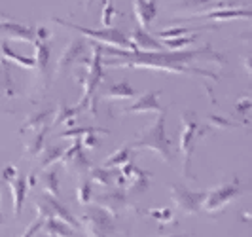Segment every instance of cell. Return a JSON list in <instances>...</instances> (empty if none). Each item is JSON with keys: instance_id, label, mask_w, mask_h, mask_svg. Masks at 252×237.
I'll return each mask as SVG.
<instances>
[{"instance_id": "obj_38", "label": "cell", "mask_w": 252, "mask_h": 237, "mask_svg": "<svg viewBox=\"0 0 252 237\" xmlns=\"http://www.w3.org/2000/svg\"><path fill=\"white\" fill-rule=\"evenodd\" d=\"M42 224H44V218H40V216H38L36 220H32V222L29 224V228H27L25 234H23L21 237H34V234L42 230Z\"/></svg>"}, {"instance_id": "obj_23", "label": "cell", "mask_w": 252, "mask_h": 237, "mask_svg": "<svg viewBox=\"0 0 252 237\" xmlns=\"http://www.w3.org/2000/svg\"><path fill=\"white\" fill-rule=\"evenodd\" d=\"M42 232L50 237H76L74 228L57 218H46L42 224Z\"/></svg>"}, {"instance_id": "obj_13", "label": "cell", "mask_w": 252, "mask_h": 237, "mask_svg": "<svg viewBox=\"0 0 252 237\" xmlns=\"http://www.w3.org/2000/svg\"><path fill=\"white\" fill-rule=\"evenodd\" d=\"M118 173L122 175V178L126 180V188L129 194H140L148 188V182H150V173L142 171L139 167H135L133 163L127 162L126 165L118 167Z\"/></svg>"}, {"instance_id": "obj_45", "label": "cell", "mask_w": 252, "mask_h": 237, "mask_svg": "<svg viewBox=\"0 0 252 237\" xmlns=\"http://www.w3.org/2000/svg\"><path fill=\"white\" fill-rule=\"evenodd\" d=\"M0 224H2V211H0Z\"/></svg>"}, {"instance_id": "obj_28", "label": "cell", "mask_w": 252, "mask_h": 237, "mask_svg": "<svg viewBox=\"0 0 252 237\" xmlns=\"http://www.w3.org/2000/svg\"><path fill=\"white\" fill-rule=\"evenodd\" d=\"M129 160H131V148H129V144H127V146H122L120 150H116L108 160H104L102 167H106V169H118V167L126 165Z\"/></svg>"}, {"instance_id": "obj_10", "label": "cell", "mask_w": 252, "mask_h": 237, "mask_svg": "<svg viewBox=\"0 0 252 237\" xmlns=\"http://www.w3.org/2000/svg\"><path fill=\"white\" fill-rule=\"evenodd\" d=\"M36 212H38V216L44 218V220H46V218H57V220H63L64 224L72 226L74 230L80 226V222L70 214V211H68L64 205H61V203L57 201V198H53L50 194H44V196L36 201Z\"/></svg>"}, {"instance_id": "obj_43", "label": "cell", "mask_w": 252, "mask_h": 237, "mask_svg": "<svg viewBox=\"0 0 252 237\" xmlns=\"http://www.w3.org/2000/svg\"><path fill=\"white\" fill-rule=\"evenodd\" d=\"M169 237H189V236H169Z\"/></svg>"}, {"instance_id": "obj_34", "label": "cell", "mask_w": 252, "mask_h": 237, "mask_svg": "<svg viewBox=\"0 0 252 237\" xmlns=\"http://www.w3.org/2000/svg\"><path fill=\"white\" fill-rule=\"evenodd\" d=\"M201 29H186V27H171V29H163L158 33V36L161 40H167V38H178V36H188L189 33H197Z\"/></svg>"}, {"instance_id": "obj_29", "label": "cell", "mask_w": 252, "mask_h": 237, "mask_svg": "<svg viewBox=\"0 0 252 237\" xmlns=\"http://www.w3.org/2000/svg\"><path fill=\"white\" fill-rule=\"evenodd\" d=\"M50 110H44V112H38L34 116H31L25 122V125L21 127V131H38V129H44V127H50Z\"/></svg>"}, {"instance_id": "obj_16", "label": "cell", "mask_w": 252, "mask_h": 237, "mask_svg": "<svg viewBox=\"0 0 252 237\" xmlns=\"http://www.w3.org/2000/svg\"><path fill=\"white\" fill-rule=\"evenodd\" d=\"M0 34L10 40H17V42H27L32 44L36 40V29L27 27L23 23H15V21H0Z\"/></svg>"}, {"instance_id": "obj_31", "label": "cell", "mask_w": 252, "mask_h": 237, "mask_svg": "<svg viewBox=\"0 0 252 237\" xmlns=\"http://www.w3.org/2000/svg\"><path fill=\"white\" fill-rule=\"evenodd\" d=\"M76 108H68V106H63V104H59V108L55 110V118H53V122L50 125H61V124H66V125H74V116H76Z\"/></svg>"}, {"instance_id": "obj_26", "label": "cell", "mask_w": 252, "mask_h": 237, "mask_svg": "<svg viewBox=\"0 0 252 237\" xmlns=\"http://www.w3.org/2000/svg\"><path fill=\"white\" fill-rule=\"evenodd\" d=\"M0 53H2V59L6 61H12L15 65H19L21 68H34V57H25V55H19L8 48V44H2L0 46Z\"/></svg>"}, {"instance_id": "obj_32", "label": "cell", "mask_w": 252, "mask_h": 237, "mask_svg": "<svg viewBox=\"0 0 252 237\" xmlns=\"http://www.w3.org/2000/svg\"><path fill=\"white\" fill-rule=\"evenodd\" d=\"M88 133H101V135H108V131L106 129H102V127H72V129H68V131H63L61 133V137L63 138H82L84 135H88Z\"/></svg>"}, {"instance_id": "obj_37", "label": "cell", "mask_w": 252, "mask_h": 237, "mask_svg": "<svg viewBox=\"0 0 252 237\" xmlns=\"http://www.w3.org/2000/svg\"><path fill=\"white\" fill-rule=\"evenodd\" d=\"M99 135L101 133H88V135H84V137L80 138V144L84 148H93V146L99 144Z\"/></svg>"}, {"instance_id": "obj_36", "label": "cell", "mask_w": 252, "mask_h": 237, "mask_svg": "<svg viewBox=\"0 0 252 237\" xmlns=\"http://www.w3.org/2000/svg\"><path fill=\"white\" fill-rule=\"evenodd\" d=\"M195 34L193 36H178V38H167L163 40L161 44H163L165 48H169V50H178V48H186V46H191L193 42H195Z\"/></svg>"}, {"instance_id": "obj_12", "label": "cell", "mask_w": 252, "mask_h": 237, "mask_svg": "<svg viewBox=\"0 0 252 237\" xmlns=\"http://www.w3.org/2000/svg\"><path fill=\"white\" fill-rule=\"evenodd\" d=\"M91 201H93L97 207L104 209L108 214H112V216H118L120 212L127 211V209H135V205L129 201L127 194L122 188L104 192V194H99V196H95V200H91Z\"/></svg>"}, {"instance_id": "obj_2", "label": "cell", "mask_w": 252, "mask_h": 237, "mask_svg": "<svg viewBox=\"0 0 252 237\" xmlns=\"http://www.w3.org/2000/svg\"><path fill=\"white\" fill-rule=\"evenodd\" d=\"M182 133H180V152H182V175L189 178V180H195V176L191 175V158H193V152L197 148V144L203 140V137L211 131L209 125H201L197 116L186 110L182 112Z\"/></svg>"}, {"instance_id": "obj_33", "label": "cell", "mask_w": 252, "mask_h": 237, "mask_svg": "<svg viewBox=\"0 0 252 237\" xmlns=\"http://www.w3.org/2000/svg\"><path fill=\"white\" fill-rule=\"evenodd\" d=\"M76 198H78V203L80 205H89L91 200H93V184L89 178H84L78 186V192H76Z\"/></svg>"}, {"instance_id": "obj_41", "label": "cell", "mask_w": 252, "mask_h": 237, "mask_svg": "<svg viewBox=\"0 0 252 237\" xmlns=\"http://www.w3.org/2000/svg\"><path fill=\"white\" fill-rule=\"evenodd\" d=\"M36 182H38L36 175H31L29 178H27V186H29V188H34V186H36Z\"/></svg>"}, {"instance_id": "obj_14", "label": "cell", "mask_w": 252, "mask_h": 237, "mask_svg": "<svg viewBox=\"0 0 252 237\" xmlns=\"http://www.w3.org/2000/svg\"><path fill=\"white\" fill-rule=\"evenodd\" d=\"M224 6H229L227 0H178L175 12L188 13L191 17H199L203 13L216 10V8H224Z\"/></svg>"}, {"instance_id": "obj_42", "label": "cell", "mask_w": 252, "mask_h": 237, "mask_svg": "<svg viewBox=\"0 0 252 237\" xmlns=\"http://www.w3.org/2000/svg\"><path fill=\"white\" fill-rule=\"evenodd\" d=\"M91 4H93V0H86V10H88Z\"/></svg>"}, {"instance_id": "obj_18", "label": "cell", "mask_w": 252, "mask_h": 237, "mask_svg": "<svg viewBox=\"0 0 252 237\" xmlns=\"http://www.w3.org/2000/svg\"><path fill=\"white\" fill-rule=\"evenodd\" d=\"M251 8H241V6H224V8H216L211 12L203 13L199 17L203 19H211V21H231V19H251Z\"/></svg>"}, {"instance_id": "obj_44", "label": "cell", "mask_w": 252, "mask_h": 237, "mask_svg": "<svg viewBox=\"0 0 252 237\" xmlns=\"http://www.w3.org/2000/svg\"><path fill=\"white\" fill-rule=\"evenodd\" d=\"M2 19H4V13L0 12V21H2Z\"/></svg>"}, {"instance_id": "obj_21", "label": "cell", "mask_w": 252, "mask_h": 237, "mask_svg": "<svg viewBox=\"0 0 252 237\" xmlns=\"http://www.w3.org/2000/svg\"><path fill=\"white\" fill-rule=\"evenodd\" d=\"M8 184L12 188V196H13V216L19 218V216H21V211H23V203H25L27 192H29L27 178L17 173V176H15L13 180H10Z\"/></svg>"}, {"instance_id": "obj_39", "label": "cell", "mask_w": 252, "mask_h": 237, "mask_svg": "<svg viewBox=\"0 0 252 237\" xmlns=\"http://www.w3.org/2000/svg\"><path fill=\"white\" fill-rule=\"evenodd\" d=\"M17 176V169L13 167V165H8V167H4V171H2V178L6 180V182H10Z\"/></svg>"}, {"instance_id": "obj_40", "label": "cell", "mask_w": 252, "mask_h": 237, "mask_svg": "<svg viewBox=\"0 0 252 237\" xmlns=\"http://www.w3.org/2000/svg\"><path fill=\"white\" fill-rule=\"evenodd\" d=\"M249 108H251V97L245 95V97L237 102V110H239V112H249Z\"/></svg>"}, {"instance_id": "obj_11", "label": "cell", "mask_w": 252, "mask_h": 237, "mask_svg": "<svg viewBox=\"0 0 252 237\" xmlns=\"http://www.w3.org/2000/svg\"><path fill=\"white\" fill-rule=\"evenodd\" d=\"M89 44L82 38H72L68 42V46L64 48V51L61 53V57L57 59V65H55V76H63L68 74V70L74 67L80 59L86 57L88 53Z\"/></svg>"}, {"instance_id": "obj_17", "label": "cell", "mask_w": 252, "mask_h": 237, "mask_svg": "<svg viewBox=\"0 0 252 237\" xmlns=\"http://www.w3.org/2000/svg\"><path fill=\"white\" fill-rule=\"evenodd\" d=\"M139 112H154V114L165 112L161 102H159V91H146L133 104H129L122 114H139Z\"/></svg>"}, {"instance_id": "obj_19", "label": "cell", "mask_w": 252, "mask_h": 237, "mask_svg": "<svg viewBox=\"0 0 252 237\" xmlns=\"http://www.w3.org/2000/svg\"><path fill=\"white\" fill-rule=\"evenodd\" d=\"M133 8H135V17L139 21V27L148 29L158 15V0H135Z\"/></svg>"}, {"instance_id": "obj_24", "label": "cell", "mask_w": 252, "mask_h": 237, "mask_svg": "<svg viewBox=\"0 0 252 237\" xmlns=\"http://www.w3.org/2000/svg\"><path fill=\"white\" fill-rule=\"evenodd\" d=\"M137 93L135 89L131 88L127 82H118V84H112L104 89L102 97L104 99H112V101H126V99H133Z\"/></svg>"}, {"instance_id": "obj_6", "label": "cell", "mask_w": 252, "mask_h": 237, "mask_svg": "<svg viewBox=\"0 0 252 237\" xmlns=\"http://www.w3.org/2000/svg\"><path fill=\"white\" fill-rule=\"evenodd\" d=\"M241 184L239 178H233L231 182L220 184L218 188H213L211 192H205V198L201 203V211L207 214L222 211L224 207H227L231 201H235L241 196Z\"/></svg>"}, {"instance_id": "obj_7", "label": "cell", "mask_w": 252, "mask_h": 237, "mask_svg": "<svg viewBox=\"0 0 252 237\" xmlns=\"http://www.w3.org/2000/svg\"><path fill=\"white\" fill-rule=\"evenodd\" d=\"M78 222L86 230L88 237H112L114 230H116L112 214H108L104 209L97 207V205L84 212Z\"/></svg>"}, {"instance_id": "obj_5", "label": "cell", "mask_w": 252, "mask_h": 237, "mask_svg": "<svg viewBox=\"0 0 252 237\" xmlns=\"http://www.w3.org/2000/svg\"><path fill=\"white\" fill-rule=\"evenodd\" d=\"M102 46H95L93 50V55L86 65H88V72H86V78L82 80V86H84V97L82 101L76 104V112H82L89 108L91 112L95 114V91L99 88L102 80Z\"/></svg>"}, {"instance_id": "obj_25", "label": "cell", "mask_w": 252, "mask_h": 237, "mask_svg": "<svg viewBox=\"0 0 252 237\" xmlns=\"http://www.w3.org/2000/svg\"><path fill=\"white\" fill-rule=\"evenodd\" d=\"M63 154H64V146H61V144L44 146V148L40 150V154H38V158H40L38 167H40V169H48V167H51L55 162H61Z\"/></svg>"}, {"instance_id": "obj_8", "label": "cell", "mask_w": 252, "mask_h": 237, "mask_svg": "<svg viewBox=\"0 0 252 237\" xmlns=\"http://www.w3.org/2000/svg\"><path fill=\"white\" fill-rule=\"evenodd\" d=\"M50 31L46 27H38L36 29V40L34 44V68L38 70V78L42 80V88L46 89L50 86Z\"/></svg>"}, {"instance_id": "obj_35", "label": "cell", "mask_w": 252, "mask_h": 237, "mask_svg": "<svg viewBox=\"0 0 252 237\" xmlns=\"http://www.w3.org/2000/svg\"><path fill=\"white\" fill-rule=\"evenodd\" d=\"M148 214H150L154 220H158L161 224V228L171 224V222H177L175 220V211H171V209H150Z\"/></svg>"}, {"instance_id": "obj_27", "label": "cell", "mask_w": 252, "mask_h": 237, "mask_svg": "<svg viewBox=\"0 0 252 237\" xmlns=\"http://www.w3.org/2000/svg\"><path fill=\"white\" fill-rule=\"evenodd\" d=\"M50 127H44V129H38V131H32V137L27 140L25 150L29 156H38L40 150L44 148V138L48 135Z\"/></svg>"}, {"instance_id": "obj_9", "label": "cell", "mask_w": 252, "mask_h": 237, "mask_svg": "<svg viewBox=\"0 0 252 237\" xmlns=\"http://www.w3.org/2000/svg\"><path fill=\"white\" fill-rule=\"evenodd\" d=\"M169 192H171V198H173V203H175L178 212L188 214V216H193V214L201 212V203L203 198H205V192H191V190L180 186V184H171Z\"/></svg>"}, {"instance_id": "obj_20", "label": "cell", "mask_w": 252, "mask_h": 237, "mask_svg": "<svg viewBox=\"0 0 252 237\" xmlns=\"http://www.w3.org/2000/svg\"><path fill=\"white\" fill-rule=\"evenodd\" d=\"M131 42H133L135 50H140V51L165 50L163 44H161V42H158V40L152 36L146 29H142V27H137V29L133 31V34H131Z\"/></svg>"}, {"instance_id": "obj_1", "label": "cell", "mask_w": 252, "mask_h": 237, "mask_svg": "<svg viewBox=\"0 0 252 237\" xmlns=\"http://www.w3.org/2000/svg\"><path fill=\"white\" fill-rule=\"evenodd\" d=\"M102 55H106V67H127V68H148V70H161L167 74L182 76H201L216 80L215 72L203 70L195 67L197 61L224 63V55L215 51L211 46L201 50H159V51H127L120 48H101Z\"/></svg>"}, {"instance_id": "obj_4", "label": "cell", "mask_w": 252, "mask_h": 237, "mask_svg": "<svg viewBox=\"0 0 252 237\" xmlns=\"http://www.w3.org/2000/svg\"><path fill=\"white\" fill-rule=\"evenodd\" d=\"M51 21H53L55 25L66 27V29H70V31L82 33L84 36L93 38V40H99L101 44L108 46V48H120V50L126 48L127 51H135L133 42H131L129 38H126V34H124L122 31L112 29V27H104V29H88V27H80V25L70 23V21H64V19H61V17H51Z\"/></svg>"}, {"instance_id": "obj_22", "label": "cell", "mask_w": 252, "mask_h": 237, "mask_svg": "<svg viewBox=\"0 0 252 237\" xmlns=\"http://www.w3.org/2000/svg\"><path fill=\"white\" fill-rule=\"evenodd\" d=\"M118 169H106V167H91L89 169V180L97 186H114L118 180Z\"/></svg>"}, {"instance_id": "obj_3", "label": "cell", "mask_w": 252, "mask_h": 237, "mask_svg": "<svg viewBox=\"0 0 252 237\" xmlns=\"http://www.w3.org/2000/svg\"><path fill=\"white\" fill-rule=\"evenodd\" d=\"M129 148L133 150H150L154 154H158L165 163L173 160L171 154V140L167 138V131H165V112L158 116V120L152 125H148L139 137L135 138Z\"/></svg>"}, {"instance_id": "obj_30", "label": "cell", "mask_w": 252, "mask_h": 237, "mask_svg": "<svg viewBox=\"0 0 252 237\" xmlns=\"http://www.w3.org/2000/svg\"><path fill=\"white\" fill-rule=\"evenodd\" d=\"M44 192L53 198H59V171L57 169H44Z\"/></svg>"}, {"instance_id": "obj_15", "label": "cell", "mask_w": 252, "mask_h": 237, "mask_svg": "<svg viewBox=\"0 0 252 237\" xmlns=\"http://www.w3.org/2000/svg\"><path fill=\"white\" fill-rule=\"evenodd\" d=\"M61 162H63V165H66L68 169H72V171L80 173V175H88L89 169L93 167L91 162H89L88 154L84 152V146H82L78 140H76L68 150H64Z\"/></svg>"}]
</instances>
